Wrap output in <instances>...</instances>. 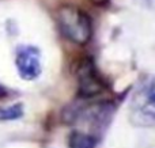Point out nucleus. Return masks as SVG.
Here are the masks:
<instances>
[{"label":"nucleus","mask_w":155,"mask_h":148,"mask_svg":"<svg viewBox=\"0 0 155 148\" xmlns=\"http://www.w3.org/2000/svg\"><path fill=\"white\" fill-rule=\"evenodd\" d=\"M5 94H7V91H5V88H4V87H2V86H0V98H2V97H4Z\"/></svg>","instance_id":"6"},{"label":"nucleus","mask_w":155,"mask_h":148,"mask_svg":"<svg viewBox=\"0 0 155 148\" xmlns=\"http://www.w3.org/2000/svg\"><path fill=\"white\" fill-rule=\"evenodd\" d=\"M15 65L19 76L23 80H35L42 71L40 50L34 46L19 48L15 57Z\"/></svg>","instance_id":"3"},{"label":"nucleus","mask_w":155,"mask_h":148,"mask_svg":"<svg viewBox=\"0 0 155 148\" xmlns=\"http://www.w3.org/2000/svg\"><path fill=\"white\" fill-rule=\"evenodd\" d=\"M76 80L82 98H93L104 91V82L91 59L80 60L76 68Z\"/></svg>","instance_id":"2"},{"label":"nucleus","mask_w":155,"mask_h":148,"mask_svg":"<svg viewBox=\"0 0 155 148\" xmlns=\"http://www.w3.org/2000/svg\"><path fill=\"white\" fill-rule=\"evenodd\" d=\"M97 143H98V139L94 135L80 132V130L71 132L67 139L68 148H95Z\"/></svg>","instance_id":"4"},{"label":"nucleus","mask_w":155,"mask_h":148,"mask_svg":"<svg viewBox=\"0 0 155 148\" xmlns=\"http://www.w3.org/2000/svg\"><path fill=\"white\" fill-rule=\"evenodd\" d=\"M57 24L65 38L76 45H86L93 35L91 19L83 10L71 4H63L56 12Z\"/></svg>","instance_id":"1"},{"label":"nucleus","mask_w":155,"mask_h":148,"mask_svg":"<svg viewBox=\"0 0 155 148\" xmlns=\"http://www.w3.org/2000/svg\"><path fill=\"white\" fill-rule=\"evenodd\" d=\"M150 102H151V103H153V105L155 106V94H153V95H151V97H150Z\"/></svg>","instance_id":"8"},{"label":"nucleus","mask_w":155,"mask_h":148,"mask_svg":"<svg viewBox=\"0 0 155 148\" xmlns=\"http://www.w3.org/2000/svg\"><path fill=\"white\" fill-rule=\"evenodd\" d=\"M23 116V105L14 103L10 106H0V122L18 120Z\"/></svg>","instance_id":"5"},{"label":"nucleus","mask_w":155,"mask_h":148,"mask_svg":"<svg viewBox=\"0 0 155 148\" xmlns=\"http://www.w3.org/2000/svg\"><path fill=\"white\" fill-rule=\"evenodd\" d=\"M93 3H95V4H104V3H106L107 0H91Z\"/></svg>","instance_id":"7"}]
</instances>
